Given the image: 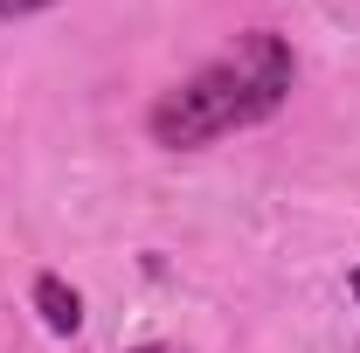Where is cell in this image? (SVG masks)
Wrapping results in <instances>:
<instances>
[{"instance_id":"cell-1","label":"cell","mask_w":360,"mask_h":353,"mask_svg":"<svg viewBox=\"0 0 360 353\" xmlns=\"http://www.w3.org/2000/svg\"><path fill=\"white\" fill-rule=\"evenodd\" d=\"M291 77H298L291 49L277 42L270 28H250V35H236L229 56H215L208 70H194L187 84L167 90V97L153 104L146 132H153V146H167V153H194V146H208V139H229V132H243V125H264L270 111L291 97Z\"/></svg>"},{"instance_id":"cell-2","label":"cell","mask_w":360,"mask_h":353,"mask_svg":"<svg viewBox=\"0 0 360 353\" xmlns=\"http://www.w3.org/2000/svg\"><path fill=\"white\" fill-rule=\"evenodd\" d=\"M35 312H42L49 333H63V340H70V333H84V298H77L63 277H49V270L35 277Z\"/></svg>"},{"instance_id":"cell-3","label":"cell","mask_w":360,"mask_h":353,"mask_svg":"<svg viewBox=\"0 0 360 353\" xmlns=\"http://www.w3.org/2000/svg\"><path fill=\"white\" fill-rule=\"evenodd\" d=\"M42 7H56V0H0V21H21V14H42Z\"/></svg>"},{"instance_id":"cell-4","label":"cell","mask_w":360,"mask_h":353,"mask_svg":"<svg viewBox=\"0 0 360 353\" xmlns=\"http://www.w3.org/2000/svg\"><path fill=\"white\" fill-rule=\"evenodd\" d=\"M347 291H354V305H360V264H354V277H347Z\"/></svg>"},{"instance_id":"cell-5","label":"cell","mask_w":360,"mask_h":353,"mask_svg":"<svg viewBox=\"0 0 360 353\" xmlns=\"http://www.w3.org/2000/svg\"><path fill=\"white\" fill-rule=\"evenodd\" d=\"M132 353H160V347H132Z\"/></svg>"}]
</instances>
